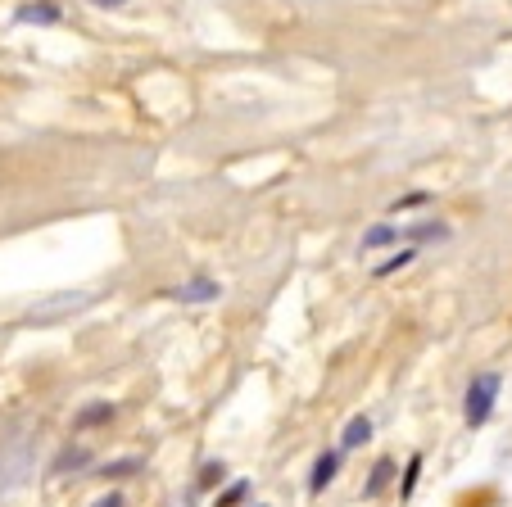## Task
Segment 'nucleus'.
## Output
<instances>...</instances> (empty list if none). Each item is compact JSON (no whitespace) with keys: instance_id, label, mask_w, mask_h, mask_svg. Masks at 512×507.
Here are the masks:
<instances>
[{"instance_id":"obj_1","label":"nucleus","mask_w":512,"mask_h":507,"mask_svg":"<svg viewBox=\"0 0 512 507\" xmlns=\"http://www.w3.org/2000/svg\"><path fill=\"white\" fill-rule=\"evenodd\" d=\"M499 390H503V376H499V372H481L472 385H467L463 417H467V426H472V431L490 421V412H494V399H499Z\"/></svg>"},{"instance_id":"obj_2","label":"nucleus","mask_w":512,"mask_h":507,"mask_svg":"<svg viewBox=\"0 0 512 507\" xmlns=\"http://www.w3.org/2000/svg\"><path fill=\"white\" fill-rule=\"evenodd\" d=\"M340 471V453H318V462H313V480H309V494H322V489L336 480Z\"/></svg>"},{"instance_id":"obj_3","label":"nucleus","mask_w":512,"mask_h":507,"mask_svg":"<svg viewBox=\"0 0 512 507\" xmlns=\"http://www.w3.org/2000/svg\"><path fill=\"white\" fill-rule=\"evenodd\" d=\"M173 299H186V304H204V299H218V286H213L209 277H195V281H186V286H177Z\"/></svg>"},{"instance_id":"obj_4","label":"nucleus","mask_w":512,"mask_h":507,"mask_svg":"<svg viewBox=\"0 0 512 507\" xmlns=\"http://www.w3.org/2000/svg\"><path fill=\"white\" fill-rule=\"evenodd\" d=\"M368 435H372V421L368 417H354L345 426V440H340V449H358V444H368Z\"/></svg>"},{"instance_id":"obj_5","label":"nucleus","mask_w":512,"mask_h":507,"mask_svg":"<svg viewBox=\"0 0 512 507\" xmlns=\"http://www.w3.org/2000/svg\"><path fill=\"white\" fill-rule=\"evenodd\" d=\"M417 259V245H404L399 254H390L386 263H377V277H390V272H399V268H408V263Z\"/></svg>"},{"instance_id":"obj_6","label":"nucleus","mask_w":512,"mask_h":507,"mask_svg":"<svg viewBox=\"0 0 512 507\" xmlns=\"http://www.w3.org/2000/svg\"><path fill=\"white\" fill-rule=\"evenodd\" d=\"M395 240H399V227L381 222V227H372L368 236H363V249H381V245H395Z\"/></svg>"},{"instance_id":"obj_7","label":"nucleus","mask_w":512,"mask_h":507,"mask_svg":"<svg viewBox=\"0 0 512 507\" xmlns=\"http://www.w3.org/2000/svg\"><path fill=\"white\" fill-rule=\"evenodd\" d=\"M19 23H59V10L55 5H23Z\"/></svg>"},{"instance_id":"obj_8","label":"nucleus","mask_w":512,"mask_h":507,"mask_svg":"<svg viewBox=\"0 0 512 507\" xmlns=\"http://www.w3.org/2000/svg\"><path fill=\"white\" fill-rule=\"evenodd\" d=\"M390 471H395V462H390V458H381V462H377V467H372V480H368V498H377V494H381V489H386Z\"/></svg>"},{"instance_id":"obj_9","label":"nucleus","mask_w":512,"mask_h":507,"mask_svg":"<svg viewBox=\"0 0 512 507\" xmlns=\"http://www.w3.org/2000/svg\"><path fill=\"white\" fill-rule=\"evenodd\" d=\"M109 417H114V408H109V403H91V412H82L73 426L82 431V426H96V421H109Z\"/></svg>"},{"instance_id":"obj_10","label":"nucleus","mask_w":512,"mask_h":507,"mask_svg":"<svg viewBox=\"0 0 512 507\" xmlns=\"http://www.w3.org/2000/svg\"><path fill=\"white\" fill-rule=\"evenodd\" d=\"M417 471H422V458H408V471H404V498L413 494V485H417Z\"/></svg>"},{"instance_id":"obj_11","label":"nucleus","mask_w":512,"mask_h":507,"mask_svg":"<svg viewBox=\"0 0 512 507\" xmlns=\"http://www.w3.org/2000/svg\"><path fill=\"white\" fill-rule=\"evenodd\" d=\"M127 471H141V462H136V458L114 462V467H105V476H127Z\"/></svg>"},{"instance_id":"obj_12","label":"nucleus","mask_w":512,"mask_h":507,"mask_svg":"<svg viewBox=\"0 0 512 507\" xmlns=\"http://www.w3.org/2000/svg\"><path fill=\"white\" fill-rule=\"evenodd\" d=\"M91 5H100V10H118V5H127V0H91Z\"/></svg>"},{"instance_id":"obj_13","label":"nucleus","mask_w":512,"mask_h":507,"mask_svg":"<svg viewBox=\"0 0 512 507\" xmlns=\"http://www.w3.org/2000/svg\"><path fill=\"white\" fill-rule=\"evenodd\" d=\"M96 507H123V498H118V494H109V498H100Z\"/></svg>"}]
</instances>
